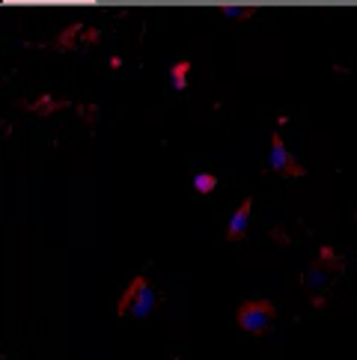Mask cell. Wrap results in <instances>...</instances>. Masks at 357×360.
<instances>
[{
	"mask_svg": "<svg viewBox=\"0 0 357 360\" xmlns=\"http://www.w3.org/2000/svg\"><path fill=\"white\" fill-rule=\"evenodd\" d=\"M257 4H250V6H241V4H221V15L226 18H235V21H245L250 15H257Z\"/></svg>",
	"mask_w": 357,
	"mask_h": 360,
	"instance_id": "7",
	"label": "cell"
},
{
	"mask_svg": "<svg viewBox=\"0 0 357 360\" xmlns=\"http://www.w3.org/2000/svg\"><path fill=\"white\" fill-rule=\"evenodd\" d=\"M250 209H253V197H245L238 209L233 212V217H229V224H226V241H241V238L247 236Z\"/></svg>",
	"mask_w": 357,
	"mask_h": 360,
	"instance_id": "5",
	"label": "cell"
},
{
	"mask_svg": "<svg viewBox=\"0 0 357 360\" xmlns=\"http://www.w3.org/2000/svg\"><path fill=\"white\" fill-rule=\"evenodd\" d=\"M54 108H63V105H54V101H51L48 96H42V98H39V105H33V110H39V113H51Z\"/></svg>",
	"mask_w": 357,
	"mask_h": 360,
	"instance_id": "10",
	"label": "cell"
},
{
	"mask_svg": "<svg viewBox=\"0 0 357 360\" xmlns=\"http://www.w3.org/2000/svg\"><path fill=\"white\" fill-rule=\"evenodd\" d=\"M81 24H69V27L66 30H63V36H60V39H54V48L57 51H69L72 45H74V39H78V36H81Z\"/></svg>",
	"mask_w": 357,
	"mask_h": 360,
	"instance_id": "8",
	"label": "cell"
},
{
	"mask_svg": "<svg viewBox=\"0 0 357 360\" xmlns=\"http://www.w3.org/2000/svg\"><path fill=\"white\" fill-rule=\"evenodd\" d=\"M214 188H218V176L214 173H197L194 176V191L197 194H212Z\"/></svg>",
	"mask_w": 357,
	"mask_h": 360,
	"instance_id": "9",
	"label": "cell"
},
{
	"mask_svg": "<svg viewBox=\"0 0 357 360\" xmlns=\"http://www.w3.org/2000/svg\"><path fill=\"white\" fill-rule=\"evenodd\" d=\"M274 316H277V310L268 298L245 301V304H238V310H235V325L245 333H253V337H265Z\"/></svg>",
	"mask_w": 357,
	"mask_h": 360,
	"instance_id": "3",
	"label": "cell"
},
{
	"mask_svg": "<svg viewBox=\"0 0 357 360\" xmlns=\"http://www.w3.org/2000/svg\"><path fill=\"white\" fill-rule=\"evenodd\" d=\"M188 72H190V60H176L170 66V81H173V89L182 93L188 86Z\"/></svg>",
	"mask_w": 357,
	"mask_h": 360,
	"instance_id": "6",
	"label": "cell"
},
{
	"mask_svg": "<svg viewBox=\"0 0 357 360\" xmlns=\"http://www.w3.org/2000/svg\"><path fill=\"white\" fill-rule=\"evenodd\" d=\"M152 310H155V292H152V283H149V277L137 274V277L129 283V289L119 295V301H117V316L131 313L134 319H149Z\"/></svg>",
	"mask_w": 357,
	"mask_h": 360,
	"instance_id": "2",
	"label": "cell"
},
{
	"mask_svg": "<svg viewBox=\"0 0 357 360\" xmlns=\"http://www.w3.org/2000/svg\"><path fill=\"white\" fill-rule=\"evenodd\" d=\"M342 268H346L342 256H337L334 248H322L318 259H313V262L307 265V271H304V277H301L304 292H307L310 304L325 307V295H327V289L342 277Z\"/></svg>",
	"mask_w": 357,
	"mask_h": 360,
	"instance_id": "1",
	"label": "cell"
},
{
	"mask_svg": "<svg viewBox=\"0 0 357 360\" xmlns=\"http://www.w3.org/2000/svg\"><path fill=\"white\" fill-rule=\"evenodd\" d=\"M268 167H271V173L283 176V179H301V176H307L304 164H298L295 158H292V152L286 149L283 137H280L277 131L271 134V158H268Z\"/></svg>",
	"mask_w": 357,
	"mask_h": 360,
	"instance_id": "4",
	"label": "cell"
}]
</instances>
